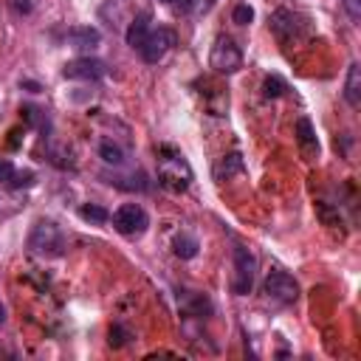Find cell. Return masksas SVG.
Here are the masks:
<instances>
[{"label":"cell","mask_w":361,"mask_h":361,"mask_svg":"<svg viewBox=\"0 0 361 361\" xmlns=\"http://www.w3.org/2000/svg\"><path fill=\"white\" fill-rule=\"evenodd\" d=\"M147 34H149V14H135L133 17V23L127 25V31H124V39H127V45L130 48H141L144 45V39H147Z\"/></svg>","instance_id":"cell-12"},{"label":"cell","mask_w":361,"mask_h":361,"mask_svg":"<svg viewBox=\"0 0 361 361\" xmlns=\"http://www.w3.org/2000/svg\"><path fill=\"white\" fill-rule=\"evenodd\" d=\"M161 3H166V6H180V8H192L189 0H161Z\"/></svg>","instance_id":"cell-25"},{"label":"cell","mask_w":361,"mask_h":361,"mask_svg":"<svg viewBox=\"0 0 361 361\" xmlns=\"http://www.w3.org/2000/svg\"><path fill=\"white\" fill-rule=\"evenodd\" d=\"M14 172H17V166H14L8 158H0V183H3V186H8V183H11Z\"/></svg>","instance_id":"cell-22"},{"label":"cell","mask_w":361,"mask_h":361,"mask_svg":"<svg viewBox=\"0 0 361 361\" xmlns=\"http://www.w3.org/2000/svg\"><path fill=\"white\" fill-rule=\"evenodd\" d=\"M172 45H175V31L158 25V28H149V34H147V39H144V45L138 51H141L144 62H152L155 65V62H161L172 51Z\"/></svg>","instance_id":"cell-7"},{"label":"cell","mask_w":361,"mask_h":361,"mask_svg":"<svg viewBox=\"0 0 361 361\" xmlns=\"http://www.w3.org/2000/svg\"><path fill=\"white\" fill-rule=\"evenodd\" d=\"M130 338H133V336H130L127 327H121V324H113V327H110V338H107L110 347H124Z\"/></svg>","instance_id":"cell-21"},{"label":"cell","mask_w":361,"mask_h":361,"mask_svg":"<svg viewBox=\"0 0 361 361\" xmlns=\"http://www.w3.org/2000/svg\"><path fill=\"white\" fill-rule=\"evenodd\" d=\"M68 248V240H65V231L54 223V220H37L28 231V251L34 257H42V259H56L62 257Z\"/></svg>","instance_id":"cell-1"},{"label":"cell","mask_w":361,"mask_h":361,"mask_svg":"<svg viewBox=\"0 0 361 361\" xmlns=\"http://www.w3.org/2000/svg\"><path fill=\"white\" fill-rule=\"evenodd\" d=\"M104 73H107V65L96 56H76V59L65 62V68H62L65 79H79V82H96Z\"/></svg>","instance_id":"cell-8"},{"label":"cell","mask_w":361,"mask_h":361,"mask_svg":"<svg viewBox=\"0 0 361 361\" xmlns=\"http://www.w3.org/2000/svg\"><path fill=\"white\" fill-rule=\"evenodd\" d=\"M285 90H288V85H285L279 76H265V82H262V93H265V99H279Z\"/></svg>","instance_id":"cell-18"},{"label":"cell","mask_w":361,"mask_h":361,"mask_svg":"<svg viewBox=\"0 0 361 361\" xmlns=\"http://www.w3.org/2000/svg\"><path fill=\"white\" fill-rule=\"evenodd\" d=\"M79 217H82L85 223L102 226V223L110 220V212H107L104 206H99V203H82V206H79Z\"/></svg>","instance_id":"cell-16"},{"label":"cell","mask_w":361,"mask_h":361,"mask_svg":"<svg viewBox=\"0 0 361 361\" xmlns=\"http://www.w3.org/2000/svg\"><path fill=\"white\" fill-rule=\"evenodd\" d=\"M254 276H257V257H254L248 248L237 245V248H234V276H231V290H234L237 296L251 293V288H254Z\"/></svg>","instance_id":"cell-5"},{"label":"cell","mask_w":361,"mask_h":361,"mask_svg":"<svg viewBox=\"0 0 361 361\" xmlns=\"http://www.w3.org/2000/svg\"><path fill=\"white\" fill-rule=\"evenodd\" d=\"M197 240L192 237V234H186V231H180L175 240H172V251H175V257H180V259H192V257H197Z\"/></svg>","instance_id":"cell-15"},{"label":"cell","mask_w":361,"mask_h":361,"mask_svg":"<svg viewBox=\"0 0 361 361\" xmlns=\"http://www.w3.org/2000/svg\"><path fill=\"white\" fill-rule=\"evenodd\" d=\"M212 3H214V0H189V6L203 8V11H209V8H212Z\"/></svg>","instance_id":"cell-24"},{"label":"cell","mask_w":361,"mask_h":361,"mask_svg":"<svg viewBox=\"0 0 361 361\" xmlns=\"http://www.w3.org/2000/svg\"><path fill=\"white\" fill-rule=\"evenodd\" d=\"M231 20H234L237 25H248V23L254 20V8H251L248 3H237V6L231 8Z\"/></svg>","instance_id":"cell-19"},{"label":"cell","mask_w":361,"mask_h":361,"mask_svg":"<svg viewBox=\"0 0 361 361\" xmlns=\"http://www.w3.org/2000/svg\"><path fill=\"white\" fill-rule=\"evenodd\" d=\"M68 45L76 51H96L102 45V31L93 25H76L68 31Z\"/></svg>","instance_id":"cell-10"},{"label":"cell","mask_w":361,"mask_h":361,"mask_svg":"<svg viewBox=\"0 0 361 361\" xmlns=\"http://www.w3.org/2000/svg\"><path fill=\"white\" fill-rule=\"evenodd\" d=\"M14 8L23 11V14H28L31 11V0H14Z\"/></svg>","instance_id":"cell-23"},{"label":"cell","mask_w":361,"mask_h":361,"mask_svg":"<svg viewBox=\"0 0 361 361\" xmlns=\"http://www.w3.org/2000/svg\"><path fill=\"white\" fill-rule=\"evenodd\" d=\"M243 169H245L243 155H240V152H228V155H223V158L214 164V180H228L231 175H237V172H243Z\"/></svg>","instance_id":"cell-14"},{"label":"cell","mask_w":361,"mask_h":361,"mask_svg":"<svg viewBox=\"0 0 361 361\" xmlns=\"http://www.w3.org/2000/svg\"><path fill=\"white\" fill-rule=\"evenodd\" d=\"M262 290H265V296L271 299V302H276V305H293L296 299H299V282L290 276V274H285V271H271L268 276H265V285H262Z\"/></svg>","instance_id":"cell-6"},{"label":"cell","mask_w":361,"mask_h":361,"mask_svg":"<svg viewBox=\"0 0 361 361\" xmlns=\"http://www.w3.org/2000/svg\"><path fill=\"white\" fill-rule=\"evenodd\" d=\"M158 180L169 192H186L192 183V166L186 164V158L180 152L166 149V155L158 164Z\"/></svg>","instance_id":"cell-2"},{"label":"cell","mask_w":361,"mask_h":361,"mask_svg":"<svg viewBox=\"0 0 361 361\" xmlns=\"http://www.w3.org/2000/svg\"><path fill=\"white\" fill-rule=\"evenodd\" d=\"M34 180H37V175H34L31 169H23V172L17 169L8 186H11V189H28V186H34Z\"/></svg>","instance_id":"cell-20"},{"label":"cell","mask_w":361,"mask_h":361,"mask_svg":"<svg viewBox=\"0 0 361 361\" xmlns=\"http://www.w3.org/2000/svg\"><path fill=\"white\" fill-rule=\"evenodd\" d=\"M110 223H113V228H116L121 237L135 240V237H141V234L149 228V214H147L144 206H138V203H121V206L110 214Z\"/></svg>","instance_id":"cell-3"},{"label":"cell","mask_w":361,"mask_h":361,"mask_svg":"<svg viewBox=\"0 0 361 361\" xmlns=\"http://www.w3.org/2000/svg\"><path fill=\"white\" fill-rule=\"evenodd\" d=\"M271 28L276 31V37L279 39H285V42H290V39H296L299 34H302V28H305V20L299 17V14H293V11H276L274 17H271Z\"/></svg>","instance_id":"cell-9"},{"label":"cell","mask_w":361,"mask_h":361,"mask_svg":"<svg viewBox=\"0 0 361 361\" xmlns=\"http://www.w3.org/2000/svg\"><path fill=\"white\" fill-rule=\"evenodd\" d=\"M6 322V307H3V302H0V324Z\"/></svg>","instance_id":"cell-26"},{"label":"cell","mask_w":361,"mask_h":361,"mask_svg":"<svg viewBox=\"0 0 361 361\" xmlns=\"http://www.w3.org/2000/svg\"><path fill=\"white\" fill-rule=\"evenodd\" d=\"M209 68L217 73H237L243 68V51L234 45L231 37H217L209 51Z\"/></svg>","instance_id":"cell-4"},{"label":"cell","mask_w":361,"mask_h":361,"mask_svg":"<svg viewBox=\"0 0 361 361\" xmlns=\"http://www.w3.org/2000/svg\"><path fill=\"white\" fill-rule=\"evenodd\" d=\"M296 141H299V147H302V152L307 158L319 155V138H316V130H313L310 118H299L296 121Z\"/></svg>","instance_id":"cell-11"},{"label":"cell","mask_w":361,"mask_h":361,"mask_svg":"<svg viewBox=\"0 0 361 361\" xmlns=\"http://www.w3.org/2000/svg\"><path fill=\"white\" fill-rule=\"evenodd\" d=\"M344 99L350 107H358L361 104V65L353 62L347 68V79H344Z\"/></svg>","instance_id":"cell-13"},{"label":"cell","mask_w":361,"mask_h":361,"mask_svg":"<svg viewBox=\"0 0 361 361\" xmlns=\"http://www.w3.org/2000/svg\"><path fill=\"white\" fill-rule=\"evenodd\" d=\"M99 155H102L104 164H113V166H121L124 158H127L124 149H121L116 141H102V144H99Z\"/></svg>","instance_id":"cell-17"}]
</instances>
